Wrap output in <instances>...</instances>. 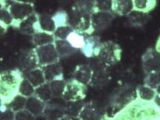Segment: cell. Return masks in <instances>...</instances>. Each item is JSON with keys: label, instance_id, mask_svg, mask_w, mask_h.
Returning <instances> with one entry per match:
<instances>
[{"label": "cell", "instance_id": "cell-1", "mask_svg": "<svg viewBox=\"0 0 160 120\" xmlns=\"http://www.w3.org/2000/svg\"><path fill=\"white\" fill-rule=\"evenodd\" d=\"M21 79L19 73L17 71L0 73V99L2 103L8 104L18 93Z\"/></svg>", "mask_w": 160, "mask_h": 120}, {"label": "cell", "instance_id": "cell-2", "mask_svg": "<svg viewBox=\"0 0 160 120\" xmlns=\"http://www.w3.org/2000/svg\"><path fill=\"white\" fill-rule=\"evenodd\" d=\"M8 9L14 21L19 23L34 13V7L29 2L11 1Z\"/></svg>", "mask_w": 160, "mask_h": 120}, {"label": "cell", "instance_id": "cell-3", "mask_svg": "<svg viewBox=\"0 0 160 120\" xmlns=\"http://www.w3.org/2000/svg\"><path fill=\"white\" fill-rule=\"evenodd\" d=\"M35 52L38 58L39 65H41L42 67L57 63L59 58L54 43L37 47L35 50Z\"/></svg>", "mask_w": 160, "mask_h": 120}, {"label": "cell", "instance_id": "cell-4", "mask_svg": "<svg viewBox=\"0 0 160 120\" xmlns=\"http://www.w3.org/2000/svg\"><path fill=\"white\" fill-rule=\"evenodd\" d=\"M18 28L21 32L26 34H34L41 31L38 25V17L33 13L26 19L20 21Z\"/></svg>", "mask_w": 160, "mask_h": 120}, {"label": "cell", "instance_id": "cell-5", "mask_svg": "<svg viewBox=\"0 0 160 120\" xmlns=\"http://www.w3.org/2000/svg\"><path fill=\"white\" fill-rule=\"evenodd\" d=\"M19 63L21 69L27 72L38 68L39 63L35 50H28L21 54Z\"/></svg>", "mask_w": 160, "mask_h": 120}, {"label": "cell", "instance_id": "cell-6", "mask_svg": "<svg viewBox=\"0 0 160 120\" xmlns=\"http://www.w3.org/2000/svg\"><path fill=\"white\" fill-rule=\"evenodd\" d=\"M25 109H26L30 113L36 117V116L42 115L44 112L45 109V102L34 95L27 98Z\"/></svg>", "mask_w": 160, "mask_h": 120}, {"label": "cell", "instance_id": "cell-7", "mask_svg": "<svg viewBox=\"0 0 160 120\" xmlns=\"http://www.w3.org/2000/svg\"><path fill=\"white\" fill-rule=\"evenodd\" d=\"M79 84L81 83L72 82L67 85L62 96L64 99L71 101L81 99L83 94V91L82 85H80Z\"/></svg>", "mask_w": 160, "mask_h": 120}, {"label": "cell", "instance_id": "cell-8", "mask_svg": "<svg viewBox=\"0 0 160 120\" xmlns=\"http://www.w3.org/2000/svg\"><path fill=\"white\" fill-rule=\"evenodd\" d=\"M42 70L43 71L46 82H50L54 80L60 79V77L62 76V73L60 65L58 63L43 66Z\"/></svg>", "mask_w": 160, "mask_h": 120}, {"label": "cell", "instance_id": "cell-9", "mask_svg": "<svg viewBox=\"0 0 160 120\" xmlns=\"http://www.w3.org/2000/svg\"><path fill=\"white\" fill-rule=\"evenodd\" d=\"M112 20V15L108 12H97L92 14L91 17V23L94 28L99 29L104 27Z\"/></svg>", "mask_w": 160, "mask_h": 120}, {"label": "cell", "instance_id": "cell-10", "mask_svg": "<svg viewBox=\"0 0 160 120\" xmlns=\"http://www.w3.org/2000/svg\"><path fill=\"white\" fill-rule=\"evenodd\" d=\"M26 79L33 85L35 88L41 86L46 82L44 74L42 69L36 68L33 70L27 72Z\"/></svg>", "mask_w": 160, "mask_h": 120}, {"label": "cell", "instance_id": "cell-11", "mask_svg": "<svg viewBox=\"0 0 160 120\" xmlns=\"http://www.w3.org/2000/svg\"><path fill=\"white\" fill-rule=\"evenodd\" d=\"M38 25L41 31L53 34L56 29V25L52 16L42 14L38 16Z\"/></svg>", "mask_w": 160, "mask_h": 120}, {"label": "cell", "instance_id": "cell-12", "mask_svg": "<svg viewBox=\"0 0 160 120\" xmlns=\"http://www.w3.org/2000/svg\"><path fill=\"white\" fill-rule=\"evenodd\" d=\"M54 41H55V37L53 34L52 33L40 31L33 35V43L37 47L53 44Z\"/></svg>", "mask_w": 160, "mask_h": 120}, {"label": "cell", "instance_id": "cell-13", "mask_svg": "<svg viewBox=\"0 0 160 120\" xmlns=\"http://www.w3.org/2000/svg\"><path fill=\"white\" fill-rule=\"evenodd\" d=\"M54 43H55L54 45L56 47L59 56L69 55V54L73 53L76 50V49L71 45V43L67 40L55 39Z\"/></svg>", "mask_w": 160, "mask_h": 120}, {"label": "cell", "instance_id": "cell-14", "mask_svg": "<svg viewBox=\"0 0 160 120\" xmlns=\"http://www.w3.org/2000/svg\"><path fill=\"white\" fill-rule=\"evenodd\" d=\"M79 118L82 120H98L99 112L92 104H88L81 110Z\"/></svg>", "mask_w": 160, "mask_h": 120}, {"label": "cell", "instance_id": "cell-15", "mask_svg": "<svg viewBox=\"0 0 160 120\" xmlns=\"http://www.w3.org/2000/svg\"><path fill=\"white\" fill-rule=\"evenodd\" d=\"M34 96H36L40 100L44 102H48L53 97L52 91H51L50 86L48 82H45L41 86L35 88Z\"/></svg>", "mask_w": 160, "mask_h": 120}, {"label": "cell", "instance_id": "cell-16", "mask_svg": "<svg viewBox=\"0 0 160 120\" xmlns=\"http://www.w3.org/2000/svg\"><path fill=\"white\" fill-rule=\"evenodd\" d=\"M75 78L81 84H87L91 78V70L88 67H79L75 73Z\"/></svg>", "mask_w": 160, "mask_h": 120}, {"label": "cell", "instance_id": "cell-17", "mask_svg": "<svg viewBox=\"0 0 160 120\" xmlns=\"http://www.w3.org/2000/svg\"><path fill=\"white\" fill-rule=\"evenodd\" d=\"M26 102L27 97L17 93L7 105L13 112H16L25 109Z\"/></svg>", "mask_w": 160, "mask_h": 120}, {"label": "cell", "instance_id": "cell-18", "mask_svg": "<svg viewBox=\"0 0 160 120\" xmlns=\"http://www.w3.org/2000/svg\"><path fill=\"white\" fill-rule=\"evenodd\" d=\"M35 87L26 78H22L18 89V93L25 97H30L34 95Z\"/></svg>", "mask_w": 160, "mask_h": 120}, {"label": "cell", "instance_id": "cell-19", "mask_svg": "<svg viewBox=\"0 0 160 120\" xmlns=\"http://www.w3.org/2000/svg\"><path fill=\"white\" fill-rule=\"evenodd\" d=\"M48 83L51 91H52L53 97H58L63 96L65 87H66L67 85L64 81L61 79H57Z\"/></svg>", "mask_w": 160, "mask_h": 120}, {"label": "cell", "instance_id": "cell-20", "mask_svg": "<svg viewBox=\"0 0 160 120\" xmlns=\"http://www.w3.org/2000/svg\"><path fill=\"white\" fill-rule=\"evenodd\" d=\"M144 66L148 71H160V54H154L145 60Z\"/></svg>", "mask_w": 160, "mask_h": 120}, {"label": "cell", "instance_id": "cell-21", "mask_svg": "<svg viewBox=\"0 0 160 120\" xmlns=\"http://www.w3.org/2000/svg\"><path fill=\"white\" fill-rule=\"evenodd\" d=\"M72 32H73L72 27L68 25H63L56 28L55 32H53V35L56 39L67 40Z\"/></svg>", "mask_w": 160, "mask_h": 120}, {"label": "cell", "instance_id": "cell-22", "mask_svg": "<svg viewBox=\"0 0 160 120\" xmlns=\"http://www.w3.org/2000/svg\"><path fill=\"white\" fill-rule=\"evenodd\" d=\"M14 22L13 17H12L8 9L6 7H2L0 9V23L7 28L9 25H12Z\"/></svg>", "mask_w": 160, "mask_h": 120}, {"label": "cell", "instance_id": "cell-23", "mask_svg": "<svg viewBox=\"0 0 160 120\" xmlns=\"http://www.w3.org/2000/svg\"><path fill=\"white\" fill-rule=\"evenodd\" d=\"M14 114L7 104H0V120H14Z\"/></svg>", "mask_w": 160, "mask_h": 120}, {"label": "cell", "instance_id": "cell-24", "mask_svg": "<svg viewBox=\"0 0 160 120\" xmlns=\"http://www.w3.org/2000/svg\"><path fill=\"white\" fill-rule=\"evenodd\" d=\"M67 40L75 49L78 48H81V47H83L85 45L84 40L82 39V36L78 34L74 33V32H72V33L68 36V37Z\"/></svg>", "mask_w": 160, "mask_h": 120}, {"label": "cell", "instance_id": "cell-25", "mask_svg": "<svg viewBox=\"0 0 160 120\" xmlns=\"http://www.w3.org/2000/svg\"><path fill=\"white\" fill-rule=\"evenodd\" d=\"M52 17L54 20V22L56 23V28L67 25L66 24L68 20V17L66 12L61 10V11L56 13Z\"/></svg>", "mask_w": 160, "mask_h": 120}, {"label": "cell", "instance_id": "cell-26", "mask_svg": "<svg viewBox=\"0 0 160 120\" xmlns=\"http://www.w3.org/2000/svg\"><path fill=\"white\" fill-rule=\"evenodd\" d=\"M117 10L121 14H127L132 11L133 8V2L132 1H118L117 2Z\"/></svg>", "mask_w": 160, "mask_h": 120}, {"label": "cell", "instance_id": "cell-27", "mask_svg": "<svg viewBox=\"0 0 160 120\" xmlns=\"http://www.w3.org/2000/svg\"><path fill=\"white\" fill-rule=\"evenodd\" d=\"M36 117L30 113L26 109L16 112L14 114V120H35Z\"/></svg>", "mask_w": 160, "mask_h": 120}, {"label": "cell", "instance_id": "cell-28", "mask_svg": "<svg viewBox=\"0 0 160 120\" xmlns=\"http://www.w3.org/2000/svg\"><path fill=\"white\" fill-rule=\"evenodd\" d=\"M140 96L144 100H151L155 96V92L149 87L143 86L139 89Z\"/></svg>", "mask_w": 160, "mask_h": 120}, {"label": "cell", "instance_id": "cell-29", "mask_svg": "<svg viewBox=\"0 0 160 120\" xmlns=\"http://www.w3.org/2000/svg\"><path fill=\"white\" fill-rule=\"evenodd\" d=\"M129 16L131 20L134 23H143L146 20V14L140 11H133Z\"/></svg>", "mask_w": 160, "mask_h": 120}, {"label": "cell", "instance_id": "cell-30", "mask_svg": "<svg viewBox=\"0 0 160 120\" xmlns=\"http://www.w3.org/2000/svg\"><path fill=\"white\" fill-rule=\"evenodd\" d=\"M96 6L101 12H108L112 9V2L111 1H97Z\"/></svg>", "mask_w": 160, "mask_h": 120}, {"label": "cell", "instance_id": "cell-31", "mask_svg": "<svg viewBox=\"0 0 160 120\" xmlns=\"http://www.w3.org/2000/svg\"><path fill=\"white\" fill-rule=\"evenodd\" d=\"M160 83V72L152 73L148 78V84L152 88H155Z\"/></svg>", "mask_w": 160, "mask_h": 120}, {"label": "cell", "instance_id": "cell-32", "mask_svg": "<svg viewBox=\"0 0 160 120\" xmlns=\"http://www.w3.org/2000/svg\"><path fill=\"white\" fill-rule=\"evenodd\" d=\"M136 8L139 10H144L147 8L148 1H135L133 2Z\"/></svg>", "mask_w": 160, "mask_h": 120}, {"label": "cell", "instance_id": "cell-33", "mask_svg": "<svg viewBox=\"0 0 160 120\" xmlns=\"http://www.w3.org/2000/svg\"><path fill=\"white\" fill-rule=\"evenodd\" d=\"M6 27L5 25H3L2 23H0V36H3V34H5L6 32Z\"/></svg>", "mask_w": 160, "mask_h": 120}, {"label": "cell", "instance_id": "cell-34", "mask_svg": "<svg viewBox=\"0 0 160 120\" xmlns=\"http://www.w3.org/2000/svg\"><path fill=\"white\" fill-rule=\"evenodd\" d=\"M155 103L158 105V106L160 107V96H156L155 99Z\"/></svg>", "mask_w": 160, "mask_h": 120}, {"label": "cell", "instance_id": "cell-35", "mask_svg": "<svg viewBox=\"0 0 160 120\" xmlns=\"http://www.w3.org/2000/svg\"><path fill=\"white\" fill-rule=\"evenodd\" d=\"M58 120H71V119H70L68 117H66V116H65V117H62Z\"/></svg>", "mask_w": 160, "mask_h": 120}, {"label": "cell", "instance_id": "cell-36", "mask_svg": "<svg viewBox=\"0 0 160 120\" xmlns=\"http://www.w3.org/2000/svg\"><path fill=\"white\" fill-rule=\"evenodd\" d=\"M71 120H82V119H81L80 118H76V117H73V118H72L71 119Z\"/></svg>", "mask_w": 160, "mask_h": 120}, {"label": "cell", "instance_id": "cell-37", "mask_svg": "<svg viewBox=\"0 0 160 120\" xmlns=\"http://www.w3.org/2000/svg\"><path fill=\"white\" fill-rule=\"evenodd\" d=\"M157 91H158V92L159 93H160V85H159V86H158V89H157Z\"/></svg>", "mask_w": 160, "mask_h": 120}, {"label": "cell", "instance_id": "cell-38", "mask_svg": "<svg viewBox=\"0 0 160 120\" xmlns=\"http://www.w3.org/2000/svg\"><path fill=\"white\" fill-rule=\"evenodd\" d=\"M2 7H3V5L1 3V2H0V9H1Z\"/></svg>", "mask_w": 160, "mask_h": 120}, {"label": "cell", "instance_id": "cell-39", "mask_svg": "<svg viewBox=\"0 0 160 120\" xmlns=\"http://www.w3.org/2000/svg\"><path fill=\"white\" fill-rule=\"evenodd\" d=\"M2 104V100L0 99V104Z\"/></svg>", "mask_w": 160, "mask_h": 120}]
</instances>
